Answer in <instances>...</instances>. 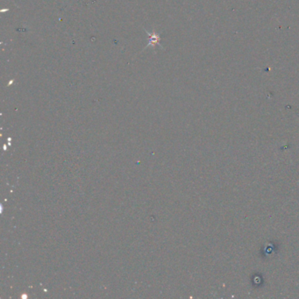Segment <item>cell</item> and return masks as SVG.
I'll list each match as a JSON object with an SVG mask.
<instances>
[{
    "mask_svg": "<svg viewBox=\"0 0 299 299\" xmlns=\"http://www.w3.org/2000/svg\"><path fill=\"white\" fill-rule=\"evenodd\" d=\"M159 41H160V37L158 34L156 33H153L152 35H150V40H149V43L147 44V46H150V45H154L155 46V44H159Z\"/></svg>",
    "mask_w": 299,
    "mask_h": 299,
    "instance_id": "obj_1",
    "label": "cell"
}]
</instances>
